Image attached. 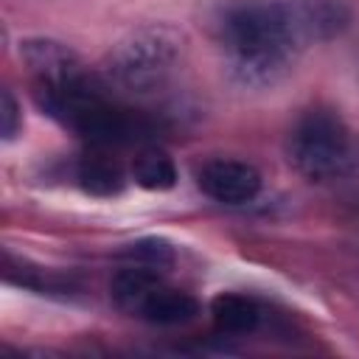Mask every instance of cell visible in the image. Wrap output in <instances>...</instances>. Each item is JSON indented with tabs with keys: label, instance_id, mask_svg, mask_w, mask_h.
Here are the masks:
<instances>
[{
	"label": "cell",
	"instance_id": "ba28073f",
	"mask_svg": "<svg viewBox=\"0 0 359 359\" xmlns=\"http://www.w3.org/2000/svg\"><path fill=\"white\" fill-rule=\"evenodd\" d=\"M76 180L93 196H118L123 191V185H126V174L118 165V160H112V157H107L101 151L84 154L79 160Z\"/></svg>",
	"mask_w": 359,
	"mask_h": 359
},
{
	"label": "cell",
	"instance_id": "52a82bcc",
	"mask_svg": "<svg viewBox=\"0 0 359 359\" xmlns=\"http://www.w3.org/2000/svg\"><path fill=\"white\" fill-rule=\"evenodd\" d=\"M137 314L146 323L154 325H182L191 323L199 314V303L194 294L182 292V289H168V286H157L137 309Z\"/></svg>",
	"mask_w": 359,
	"mask_h": 359
},
{
	"label": "cell",
	"instance_id": "5b68a950",
	"mask_svg": "<svg viewBox=\"0 0 359 359\" xmlns=\"http://www.w3.org/2000/svg\"><path fill=\"white\" fill-rule=\"evenodd\" d=\"M196 185L205 196L222 205H244L252 202L261 191V174L255 165L241 163V160H210L199 168Z\"/></svg>",
	"mask_w": 359,
	"mask_h": 359
},
{
	"label": "cell",
	"instance_id": "8fae6325",
	"mask_svg": "<svg viewBox=\"0 0 359 359\" xmlns=\"http://www.w3.org/2000/svg\"><path fill=\"white\" fill-rule=\"evenodd\" d=\"M132 180L146 191H171L177 185V165L165 151L146 149L132 163Z\"/></svg>",
	"mask_w": 359,
	"mask_h": 359
},
{
	"label": "cell",
	"instance_id": "277c9868",
	"mask_svg": "<svg viewBox=\"0 0 359 359\" xmlns=\"http://www.w3.org/2000/svg\"><path fill=\"white\" fill-rule=\"evenodd\" d=\"M351 132L331 109H309L289 129L286 154L306 180H331L351 163Z\"/></svg>",
	"mask_w": 359,
	"mask_h": 359
},
{
	"label": "cell",
	"instance_id": "30bf717a",
	"mask_svg": "<svg viewBox=\"0 0 359 359\" xmlns=\"http://www.w3.org/2000/svg\"><path fill=\"white\" fill-rule=\"evenodd\" d=\"M160 286V269H151V266H140V264H129L123 266L112 283H109V292L115 297V303L121 309H129L137 314L140 303Z\"/></svg>",
	"mask_w": 359,
	"mask_h": 359
},
{
	"label": "cell",
	"instance_id": "6da1fadb",
	"mask_svg": "<svg viewBox=\"0 0 359 359\" xmlns=\"http://www.w3.org/2000/svg\"><path fill=\"white\" fill-rule=\"evenodd\" d=\"M216 34L230 59V70L252 87L280 81L300 48L311 42L303 0L230 3L216 20Z\"/></svg>",
	"mask_w": 359,
	"mask_h": 359
},
{
	"label": "cell",
	"instance_id": "4fadbf2b",
	"mask_svg": "<svg viewBox=\"0 0 359 359\" xmlns=\"http://www.w3.org/2000/svg\"><path fill=\"white\" fill-rule=\"evenodd\" d=\"M20 126H22L20 104L11 95V90H3L0 93V135H3V140H14Z\"/></svg>",
	"mask_w": 359,
	"mask_h": 359
},
{
	"label": "cell",
	"instance_id": "3957f363",
	"mask_svg": "<svg viewBox=\"0 0 359 359\" xmlns=\"http://www.w3.org/2000/svg\"><path fill=\"white\" fill-rule=\"evenodd\" d=\"M185 39L177 28L151 22L129 31L107 56V79L129 95L160 93L182 59Z\"/></svg>",
	"mask_w": 359,
	"mask_h": 359
},
{
	"label": "cell",
	"instance_id": "7a4b0ae2",
	"mask_svg": "<svg viewBox=\"0 0 359 359\" xmlns=\"http://www.w3.org/2000/svg\"><path fill=\"white\" fill-rule=\"evenodd\" d=\"M36 101L53 121H59L62 126L73 129L95 146L135 143L149 132L143 118L112 104L90 76L73 84L39 87Z\"/></svg>",
	"mask_w": 359,
	"mask_h": 359
},
{
	"label": "cell",
	"instance_id": "7c38bea8",
	"mask_svg": "<svg viewBox=\"0 0 359 359\" xmlns=\"http://www.w3.org/2000/svg\"><path fill=\"white\" fill-rule=\"evenodd\" d=\"M123 258H129L132 264H140V266H151V269H165L174 264L177 252H174V244L165 241V238H157V236H146V238H137L132 244H126L121 250Z\"/></svg>",
	"mask_w": 359,
	"mask_h": 359
},
{
	"label": "cell",
	"instance_id": "9c48e42d",
	"mask_svg": "<svg viewBox=\"0 0 359 359\" xmlns=\"http://www.w3.org/2000/svg\"><path fill=\"white\" fill-rule=\"evenodd\" d=\"M210 314L216 325L227 334H252L261 325V306L238 292H222L210 300Z\"/></svg>",
	"mask_w": 359,
	"mask_h": 359
},
{
	"label": "cell",
	"instance_id": "8992f818",
	"mask_svg": "<svg viewBox=\"0 0 359 359\" xmlns=\"http://www.w3.org/2000/svg\"><path fill=\"white\" fill-rule=\"evenodd\" d=\"M20 56L28 65V70L36 76L39 87H59V84H73L87 79L90 73L84 70L81 59L62 42L34 36L20 42Z\"/></svg>",
	"mask_w": 359,
	"mask_h": 359
}]
</instances>
